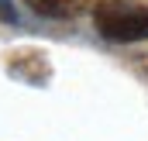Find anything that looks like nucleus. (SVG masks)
I'll return each instance as SVG.
<instances>
[{
	"instance_id": "obj_1",
	"label": "nucleus",
	"mask_w": 148,
	"mask_h": 141,
	"mask_svg": "<svg viewBox=\"0 0 148 141\" xmlns=\"http://www.w3.org/2000/svg\"><path fill=\"white\" fill-rule=\"evenodd\" d=\"M97 31L110 41H145L148 38V7L127 0H103L93 10Z\"/></svg>"
},
{
	"instance_id": "obj_2",
	"label": "nucleus",
	"mask_w": 148,
	"mask_h": 141,
	"mask_svg": "<svg viewBox=\"0 0 148 141\" xmlns=\"http://www.w3.org/2000/svg\"><path fill=\"white\" fill-rule=\"evenodd\" d=\"M28 7L41 17H55V21H69L79 14L83 0H28Z\"/></svg>"
},
{
	"instance_id": "obj_3",
	"label": "nucleus",
	"mask_w": 148,
	"mask_h": 141,
	"mask_svg": "<svg viewBox=\"0 0 148 141\" xmlns=\"http://www.w3.org/2000/svg\"><path fill=\"white\" fill-rule=\"evenodd\" d=\"M0 17H3V21H14V7H10V0H0Z\"/></svg>"
}]
</instances>
